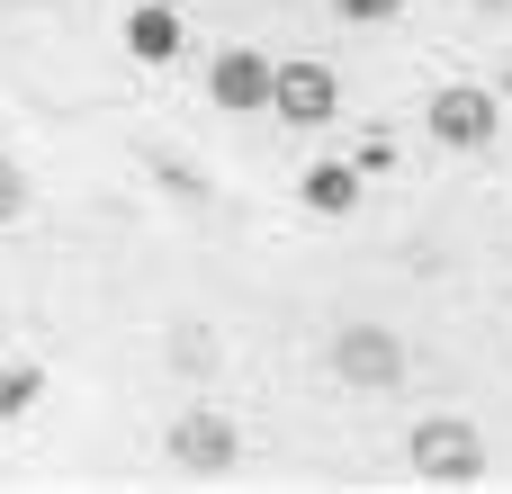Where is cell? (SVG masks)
<instances>
[{"label":"cell","mask_w":512,"mask_h":494,"mask_svg":"<svg viewBox=\"0 0 512 494\" xmlns=\"http://www.w3.org/2000/svg\"><path fill=\"white\" fill-rule=\"evenodd\" d=\"M423 135H432L441 153H486V144L504 135V90H486V81H432Z\"/></svg>","instance_id":"cell-1"},{"label":"cell","mask_w":512,"mask_h":494,"mask_svg":"<svg viewBox=\"0 0 512 494\" xmlns=\"http://www.w3.org/2000/svg\"><path fill=\"white\" fill-rule=\"evenodd\" d=\"M216 360H225V342H216L207 324H180V333H171V369H180V378H216Z\"/></svg>","instance_id":"cell-9"},{"label":"cell","mask_w":512,"mask_h":494,"mask_svg":"<svg viewBox=\"0 0 512 494\" xmlns=\"http://www.w3.org/2000/svg\"><path fill=\"white\" fill-rule=\"evenodd\" d=\"M351 162H360V171H369V180H387V171H396V135H369V144H360V153H351Z\"/></svg>","instance_id":"cell-14"},{"label":"cell","mask_w":512,"mask_h":494,"mask_svg":"<svg viewBox=\"0 0 512 494\" xmlns=\"http://www.w3.org/2000/svg\"><path fill=\"white\" fill-rule=\"evenodd\" d=\"M324 360H333V378L360 387V396H387V387H405V369H414V351H405L387 324H342Z\"/></svg>","instance_id":"cell-5"},{"label":"cell","mask_w":512,"mask_h":494,"mask_svg":"<svg viewBox=\"0 0 512 494\" xmlns=\"http://www.w3.org/2000/svg\"><path fill=\"white\" fill-rule=\"evenodd\" d=\"M27 198H36V189H27V171L0 153V225H18V216H27Z\"/></svg>","instance_id":"cell-13"},{"label":"cell","mask_w":512,"mask_h":494,"mask_svg":"<svg viewBox=\"0 0 512 494\" xmlns=\"http://www.w3.org/2000/svg\"><path fill=\"white\" fill-rule=\"evenodd\" d=\"M360 198H369V171H360V162H315V171L297 180V207H306V216H351Z\"/></svg>","instance_id":"cell-8"},{"label":"cell","mask_w":512,"mask_h":494,"mask_svg":"<svg viewBox=\"0 0 512 494\" xmlns=\"http://www.w3.org/2000/svg\"><path fill=\"white\" fill-rule=\"evenodd\" d=\"M333 18H351V27H387V18H405V0H324Z\"/></svg>","instance_id":"cell-12"},{"label":"cell","mask_w":512,"mask_h":494,"mask_svg":"<svg viewBox=\"0 0 512 494\" xmlns=\"http://www.w3.org/2000/svg\"><path fill=\"white\" fill-rule=\"evenodd\" d=\"M270 117H279V126H297V135L333 126V117H342V72H333L324 54H279V90H270Z\"/></svg>","instance_id":"cell-4"},{"label":"cell","mask_w":512,"mask_h":494,"mask_svg":"<svg viewBox=\"0 0 512 494\" xmlns=\"http://www.w3.org/2000/svg\"><path fill=\"white\" fill-rule=\"evenodd\" d=\"M144 171H153V180H162V189H171L180 207H198V198H207V180H198V171H189L180 153H144Z\"/></svg>","instance_id":"cell-11"},{"label":"cell","mask_w":512,"mask_h":494,"mask_svg":"<svg viewBox=\"0 0 512 494\" xmlns=\"http://www.w3.org/2000/svg\"><path fill=\"white\" fill-rule=\"evenodd\" d=\"M162 450H171L180 477H234V468H243V432H234V414L207 405V396L171 414V441H162Z\"/></svg>","instance_id":"cell-3"},{"label":"cell","mask_w":512,"mask_h":494,"mask_svg":"<svg viewBox=\"0 0 512 494\" xmlns=\"http://www.w3.org/2000/svg\"><path fill=\"white\" fill-rule=\"evenodd\" d=\"M270 90H279V54H261V45H216L207 54V108L270 117Z\"/></svg>","instance_id":"cell-6"},{"label":"cell","mask_w":512,"mask_h":494,"mask_svg":"<svg viewBox=\"0 0 512 494\" xmlns=\"http://www.w3.org/2000/svg\"><path fill=\"white\" fill-rule=\"evenodd\" d=\"M36 396H45V369L9 360V369H0V423H27V414H36Z\"/></svg>","instance_id":"cell-10"},{"label":"cell","mask_w":512,"mask_h":494,"mask_svg":"<svg viewBox=\"0 0 512 494\" xmlns=\"http://www.w3.org/2000/svg\"><path fill=\"white\" fill-rule=\"evenodd\" d=\"M405 459H414V477H432V486H486V432H477L468 414H423V423L405 432Z\"/></svg>","instance_id":"cell-2"},{"label":"cell","mask_w":512,"mask_h":494,"mask_svg":"<svg viewBox=\"0 0 512 494\" xmlns=\"http://www.w3.org/2000/svg\"><path fill=\"white\" fill-rule=\"evenodd\" d=\"M126 54H135L144 72L180 63V54H189V27H180V9H171V0H135V9H126Z\"/></svg>","instance_id":"cell-7"}]
</instances>
